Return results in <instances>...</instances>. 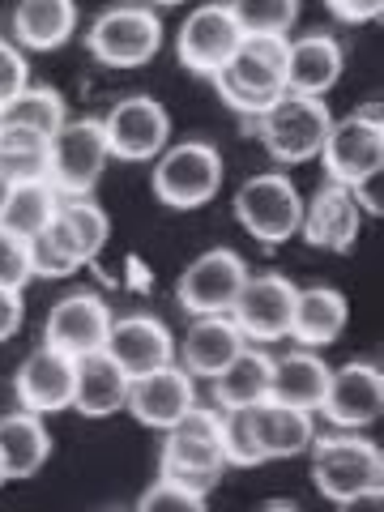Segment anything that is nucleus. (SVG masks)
<instances>
[{"label":"nucleus","mask_w":384,"mask_h":512,"mask_svg":"<svg viewBox=\"0 0 384 512\" xmlns=\"http://www.w3.org/2000/svg\"><path fill=\"white\" fill-rule=\"evenodd\" d=\"M222 470H227V453H222V410H205V406L184 410V419L167 427L163 457H158V478L205 495L210 487H218Z\"/></svg>","instance_id":"1"},{"label":"nucleus","mask_w":384,"mask_h":512,"mask_svg":"<svg viewBox=\"0 0 384 512\" xmlns=\"http://www.w3.org/2000/svg\"><path fill=\"white\" fill-rule=\"evenodd\" d=\"M282 64H286V35H244L235 56L214 73L218 99L235 107L239 116L256 120L286 94Z\"/></svg>","instance_id":"2"},{"label":"nucleus","mask_w":384,"mask_h":512,"mask_svg":"<svg viewBox=\"0 0 384 512\" xmlns=\"http://www.w3.org/2000/svg\"><path fill=\"white\" fill-rule=\"evenodd\" d=\"M329 124H333V116L320 99L286 90L274 107L256 116V133H261L274 163L295 167V163H308V158H320V146H325V137H329Z\"/></svg>","instance_id":"3"},{"label":"nucleus","mask_w":384,"mask_h":512,"mask_svg":"<svg viewBox=\"0 0 384 512\" xmlns=\"http://www.w3.org/2000/svg\"><path fill=\"white\" fill-rule=\"evenodd\" d=\"M312 483L325 500L342 504L359 491L384 487V457L363 436H320L312 440Z\"/></svg>","instance_id":"4"},{"label":"nucleus","mask_w":384,"mask_h":512,"mask_svg":"<svg viewBox=\"0 0 384 512\" xmlns=\"http://www.w3.org/2000/svg\"><path fill=\"white\" fill-rule=\"evenodd\" d=\"M107 158L103 120H64L47 141V184L60 197H90Z\"/></svg>","instance_id":"5"},{"label":"nucleus","mask_w":384,"mask_h":512,"mask_svg":"<svg viewBox=\"0 0 384 512\" xmlns=\"http://www.w3.org/2000/svg\"><path fill=\"white\" fill-rule=\"evenodd\" d=\"M222 188V154L210 141H180L167 146L154 163V197L171 210H197L214 201Z\"/></svg>","instance_id":"6"},{"label":"nucleus","mask_w":384,"mask_h":512,"mask_svg":"<svg viewBox=\"0 0 384 512\" xmlns=\"http://www.w3.org/2000/svg\"><path fill=\"white\" fill-rule=\"evenodd\" d=\"M86 47L111 69H137V64H150L163 47V22L158 13H150V5H116L90 22Z\"/></svg>","instance_id":"7"},{"label":"nucleus","mask_w":384,"mask_h":512,"mask_svg":"<svg viewBox=\"0 0 384 512\" xmlns=\"http://www.w3.org/2000/svg\"><path fill=\"white\" fill-rule=\"evenodd\" d=\"M235 218H239V227L252 239H261V244H286V239L299 231L303 197L282 171L252 175V180H244V188L235 192Z\"/></svg>","instance_id":"8"},{"label":"nucleus","mask_w":384,"mask_h":512,"mask_svg":"<svg viewBox=\"0 0 384 512\" xmlns=\"http://www.w3.org/2000/svg\"><path fill=\"white\" fill-rule=\"evenodd\" d=\"M320 158H325L329 180H338L346 188H355L363 180L384 171V124L376 111H355L346 120L329 124V137L320 146Z\"/></svg>","instance_id":"9"},{"label":"nucleus","mask_w":384,"mask_h":512,"mask_svg":"<svg viewBox=\"0 0 384 512\" xmlns=\"http://www.w3.org/2000/svg\"><path fill=\"white\" fill-rule=\"evenodd\" d=\"M295 295H299V286L286 274H248L227 316L235 320L248 342H282L291 333Z\"/></svg>","instance_id":"10"},{"label":"nucleus","mask_w":384,"mask_h":512,"mask_svg":"<svg viewBox=\"0 0 384 512\" xmlns=\"http://www.w3.org/2000/svg\"><path fill=\"white\" fill-rule=\"evenodd\" d=\"M103 137L111 158H120V163H150L167 150L171 116L150 94H133L103 116Z\"/></svg>","instance_id":"11"},{"label":"nucleus","mask_w":384,"mask_h":512,"mask_svg":"<svg viewBox=\"0 0 384 512\" xmlns=\"http://www.w3.org/2000/svg\"><path fill=\"white\" fill-rule=\"evenodd\" d=\"M244 278H248V265L235 248H210L180 274L175 295H180L184 312L192 316H227Z\"/></svg>","instance_id":"12"},{"label":"nucleus","mask_w":384,"mask_h":512,"mask_svg":"<svg viewBox=\"0 0 384 512\" xmlns=\"http://www.w3.org/2000/svg\"><path fill=\"white\" fill-rule=\"evenodd\" d=\"M384 410V376L376 363L355 359V363H342V367H329V389H325V402H320V414L342 427V431H359V427H372Z\"/></svg>","instance_id":"13"},{"label":"nucleus","mask_w":384,"mask_h":512,"mask_svg":"<svg viewBox=\"0 0 384 512\" xmlns=\"http://www.w3.org/2000/svg\"><path fill=\"white\" fill-rule=\"evenodd\" d=\"M111 320H116V316H111V308H107L103 295H94V291H73V295H64L52 312H47L43 338H47V346H56L60 355L86 359V355H94V350L107 346Z\"/></svg>","instance_id":"14"},{"label":"nucleus","mask_w":384,"mask_h":512,"mask_svg":"<svg viewBox=\"0 0 384 512\" xmlns=\"http://www.w3.org/2000/svg\"><path fill=\"white\" fill-rule=\"evenodd\" d=\"M239 43H244V30H239L231 5H201L184 18L180 39H175V52H180L184 69L201 73V77H214L222 64L235 56Z\"/></svg>","instance_id":"15"},{"label":"nucleus","mask_w":384,"mask_h":512,"mask_svg":"<svg viewBox=\"0 0 384 512\" xmlns=\"http://www.w3.org/2000/svg\"><path fill=\"white\" fill-rule=\"evenodd\" d=\"M363 227V205L355 201V188L329 180L325 188L312 192V201H303L299 231L312 248L325 252H350Z\"/></svg>","instance_id":"16"},{"label":"nucleus","mask_w":384,"mask_h":512,"mask_svg":"<svg viewBox=\"0 0 384 512\" xmlns=\"http://www.w3.org/2000/svg\"><path fill=\"white\" fill-rule=\"evenodd\" d=\"M103 350L120 363V372L128 380H137V376L158 372V367L175 363V338H171V329L158 316H146V312H133V316L111 320V333H107V346Z\"/></svg>","instance_id":"17"},{"label":"nucleus","mask_w":384,"mask_h":512,"mask_svg":"<svg viewBox=\"0 0 384 512\" xmlns=\"http://www.w3.org/2000/svg\"><path fill=\"white\" fill-rule=\"evenodd\" d=\"M73 380H77V359L60 355L56 346H39L30 350L26 363L18 367L13 376V393H18L22 410L30 414H56V410H69L73 406Z\"/></svg>","instance_id":"18"},{"label":"nucleus","mask_w":384,"mask_h":512,"mask_svg":"<svg viewBox=\"0 0 384 512\" xmlns=\"http://www.w3.org/2000/svg\"><path fill=\"white\" fill-rule=\"evenodd\" d=\"M124 406L133 410L137 423L167 431L171 423L184 419V410L197 406V384H192V376L180 363H167V367H158V372L128 380V402Z\"/></svg>","instance_id":"19"},{"label":"nucleus","mask_w":384,"mask_h":512,"mask_svg":"<svg viewBox=\"0 0 384 512\" xmlns=\"http://www.w3.org/2000/svg\"><path fill=\"white\" fill-rule=\"evenodd\" d=\"M342 43L329 35H303V39H286V64H282V82L291 94H312V99H325V94L338 86L342 77Z\"/></svg>","instance_id":"20"},{"label":"nucleus","mask_w":384,"mask_h":512,"mask_svg":"<svg viewBox=\"0 0 384 512\" xmlns=\"http://www.w3.org/2000/svg\"><path fill=\"white\" fill-rule=\"evenodd\" d=\"M248 419H252V436H256V448H261L265 461L299 457V453H308L312 440H316L312 414L295 410V406H282V402H274V397L248 406Z\"/></svg>","instance_id":"21"},{"label":"nucleus","mask_w":384,"mask_h":512,"mask_svg":"<svg viewBox=\"0 0 384 512\" xmlns=\"http://www.w3.org/2000/svg\"><path fill=\"white\" fill-rule=\"evenodd\" d=\"M350 320V308H346V295L333 291V286H308V291L295 295V312H291V333L303 350H325L342 338Z\"/></svg>","instance_id":"22"},{"label":"nucleus","mask_w":384,"mask_h":512,"mask_svg":"<svg viewBox=\"0 0 384 512\" xmlns=\"http://www.w3.org/2000/svg\"><path fill=\"white\" fill-rule=\"evenodd\" d=\"M244 346L248 338L239 333L231 316H192V325L184 333V372L214 380Z\"/></svg>","instance_id":"23"},{"label":"nucleus","mask_w":384,"mask_h":512,"mask_svg":"<svg viewBox=\"0 0 384 512\" xmlns=\"http://www.w3.org/2000/svg\"><path fill=\"white\" fill-rule=\"evenodd\" d=\"M128 402V376L120 372V363L107 350L77 359V380H73V406L86 419H107V414L124 410Z\"/></svg>","instance_id":"24"},{"label":"nucleus","mask_w":384,"mask_h":512,"mask_svg":"<svg viewBox=\"0 0 384 512\" xmlns=\"http://www.w3.org/2000/svg\"><path fill=\"white\" fill-rule=\"evenodd\" d=\"M77 5L73 0H18L13 9V39L26 52H56L73 39Z\"/></svg>","instance_id":"25"},{"label":"nucleus","mask_w":384,"mask_h":512,"mask_svg":"<svg viewBox=\"0 0 384 512\" xmlns=\"http://www.w3.org/2000/svg\"><path fill=\"white\" fill-rule=\"evenodd\" d=\"M52 457V436L39 414L13 410L0 419V466L5 478H35Z\"/></svg>","instance_id":"26"},{"label":"nucleus","mask_w":384,"mask_h":512,"mask_svg":"<svg viewBox=\"0 0 384 512\" xmlns=\"http://www.w3.org/2000/svg\"><path fill=\"white\" fill-rule=\"evenodd\" d=\"M325 389H329V363L316 350H291L286 359H274V384H269L274 402L316 414L320 402H325Z\"/></svg>","instance_id":"27"},{"label":"nucleus","mask_w":384,"mask_h":512,"mask_svg":"<svg viewBox=\"0 0 384 512\" xmlns=\"http://www.w3.org/2000/svg\"><path fill=\"white\" fill-rule=\"evenodd\" d=\"M274 384V359L256 346H244L239 355L214 376V406L218 410H239V406H256L269 397Z\"/></svg>","instance_id":"28"},{"label":"nucleus","mask_w":384,"mask_h":512,"mask_svg":"<svg viewBox=\"0 0 384 512\" xmlns=\"http://www.w3.org/2000/svg\"><path fill=\"white\" fill-rule=\"evenodd\" d=\"M56 210H60V192L47 180L5 184V197H0V231L30 239L56 218Z\"/></svg>","instance_id":"29"},{"label":"nucleus","mask_w":384,"mask_h":512,"mask_svg":"<svg viewBox=\"0 0 384 512\" xmlns=\"http://www.w3.org/2000/svg\"><path fill=\"white\" fill-rule=\"evenodd\" d=\"M26 248H30V274H35V278H69L82 265H90L82 244H77L73 231L64 227L60 210H56V218L47 222L39 235L26 239Z\"/></svg>","instance_id":"30"},{"label":"nucleus","mask_w":384,"mask_h":512,"mask_svg":"<svg viewBox=\"0 0 384 512\" xmlns=\"http://www.w3.org/2000/svg\"><path fill=\"white\" fill-rule=\"evenodd\" d=\"M47 141L30 128L0 124V180L5 184H26V180H47Z\"/></svg>","instance_id":"31"},{"label":"nucleus","mask_w":384,"mask_h":512,"mask_svg":"<svg viewBox=\"0 0 384 512\" xmlns=\"http://www.w3.org/2000/svg\"><path fill=\"white\" fill-rule=\"evenodd\" d=\"M64 120H69L64 99L47 86H26V90L13 94L9 103H0V124L30 128V133H39V137H52Z\"/></svg>","instance_id":"32"},{"label":"nucleus","mask_w":384,"mask_h":512,"mask_svg":"<svg viewBox=\"0 0 384 512\" xmlns=\"http://www.w3.org/2000/svg\"><path fill=\"white\" fill-rule=\"evenodd\" d=\"M244 35H286L299 18V0H231Z\"/></svg>","instance_id":"33"},{"label":"nucleus","mask_w":384,"mask_h":512,"mask_svg":"<svg viewBox=\"0 0 384 512\" xmlns=\"http://www.w3.org/2000/svg\"><path fill=\"white\" fill-rule=\"evenodd\" d=\"M60 218H64V227L73 231L77 244H82L86 261H94L107 244V214L90 197H60Z\"/></svg>","instance_id":"34"},{"label":"nucleus","mask_w":384,"mask_h":512,"mask_svg":"<svg viewBox=\"0 0 384 512\" xmlns=\"http://www.w3.org/2000/svg\"><path fill=\"white\" fill-rule=\"evenodd\" d=\"M222 453H227V466H239V470H252L265 461L261 448H256V436H252L248 406L222 410Z\"/></svg>","instance_id":"35"},{"label":"nucleus","mask_w":384,"mask_h":512,"mask_svg":"<svg viewBox=\"0 0 384 512\" xmlns=\"http://www.w3.org/2000/svg\"><path fill=\"white\" fill-rule=\"evenodd\" d=\"M133 512H205V495L184 491V487L167 483V478H158L150 491H141Z\"/></svg>","instance_id":"36"},{"label":"nucleus","mask_w":384,"mask_h":512,"mask_svg":"<svg viewBox=\"0 0 384 512\" xmlns=\"http://www.w3.org/2000/svg\"><path fill=\"white\" fill-rule=\"evenodd\" d=\"M30 278H35V274H30V248H26V239L0 231V286H13V291H22Z\"/></svg>","instance_id":"37"},{"label":"nucleus","mask_w":384,"mask_h":512,"mask_svg":"<svg viewBox=\"0 0 384 512\" xmlns=\"http://www.w3.org/2000/svg\"><path fill=\"white\" fill-rule=\"evenodd\" d=\"M26 56L13 43L0 39V103H9L18 90H26Z\"/></svg>","instance_id":"38"},{"label":"nucleus","mask_w":384,"mask_h":512,"mask_svg":"<svg viewBox=\"0 0 384 512\" xmlns=\"http://www.w3.org/2000/svg\"><path fill=\"white\" fill-rule=\"evenodd\" d=\"M329 13L338 22L346 26H363V22H376L380 18V9H384V0H325Z\"/></svg>","instance_id":"39"},{"label":"nucleus","mask_w":384,"mask_h":512,"mask_svg":"<svg viewBox=\"0 0 384 512\" xmlns=\"http://www.w3.org/2000/svg\"><path fill=\"white\" fill-rule=\"evenodd\" d=\"M22 291H13V286H0V342H9L13 333L22 329Z\"/></svg>","instance_id":"40"},{"label":"nucleus","mask_w":384,"mask_h":512,"mask_svg":"<svg viewBox=\"0 0 384 512\" xmlns=\"http://www.w3.org/2000/svg\"><path fill=\"white\" fill-rule=\"evenodd\" d=\"M338 512H384V487H372V491L350 495V500L338 504Z\"/></svg>","instance_id":"41"},{"label":"nucleus","mask_w":384,"mask_h":512,"mask_svg":"<svg viewBox=\"0 0 384 512\" xmlns=\"http://www.w3.org/2000/svg\"><path fill=\"white\" fill-rule=\"evenodd\" d=\"M261 512H299V508L295 504H265Z\"/></svg>","instance_id":"42"},{"label":"nucleus","mask_w":384,"mask_h":512,"mask_svg":"<svg viewBox=\"0 0 384 512\" xmlns=\"http://www.w3.org/2000/svg\"><path fill=\"white\" fill-rule=\"evenodd\" d=\"M154 5H184V0H154Z\"/></svg>","instance_id":"43"},{"label":"nucleus","mask_w":384,"mask_h":512,"mask_svg":"<svg viewBox=\"0 0 384 512\" xmlns=\"http://www.w3.org/2000/svg\"><path fill=\"white\" fill-rule=\"evenodd\" d=\"M9 483V478H5V466H0V487H5Z\"/></svg>","instance_id":"44"},{"label":"nucleus","mask_w":384,"mask_h":512,"mask_svg":"<svg viewBox=\"0 0 384 512\" xmlns=\"http://www.w3.org/2000/svg\"><path fill=\"white\" fill-rule=\"evenodd\" d=\"M107 512H111V508H107Z\"/></svg>","instance_id":"45"}]
</instances>
